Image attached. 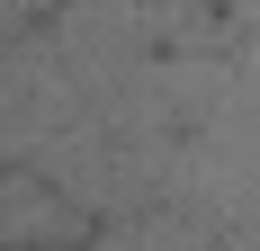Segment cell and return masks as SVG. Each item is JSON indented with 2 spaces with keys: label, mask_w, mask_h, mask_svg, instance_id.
Here are the masks:
<instances>
[{
  "label": "cell",
  "mask_w": 260,
  "mask_h": 251,
  "mask_svg": "<svg viewBox=\"0 0 260 251\" xmlns=\"http://www.w3.org/2000/svg\"><path fill=\"white\" fill-rule=\"evenodd\" d=\"M54 9H63V0H9V18H18V27H36V18H54Z\"/></svg>",
  "instance_id": "cell-1"
}]
</instances>
